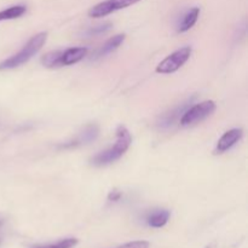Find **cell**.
<instances>
[{
  "label": "cell",
  "instance_id": "6da1fadb",
  "mask_svg": "<svg viewBox=\"0 0 248 248\" xmlns=\"http://www.w3.org/2000/svg\"><path fill=\"white\" fill-rule=\"evenodd\" d=\"M132 137L125 126L120 125L116 128V142L109 149L98 153L91 159V164L93 166H106V165L113 164L116 160L120 159L124 154L128 150Z\"/></svg>",
  "mask_w": 248,
  "mask_h": 248
},
{
  "label": "cell",
  "instance_id": "7a4b0ae2",
  "mask_svg": "<svg viewBox=\"0 0 248 248\" xmlns=\"http://www.w3.org/2000/svg\"><path fill=\"white\" fill-rule=\"evenodd\" d=\"M46 39H47V33L45 31H41V33L31 36V40L22 47L21 51L0 62V70L15 69V68L23 65L43 48L44 44L46 43Z\"/></svg>",
  "mask_w": 248,
  "mask_h": 248
},
{
  "label": "cell",
  "instance_id": "3957f363",
  "mask_svg": "<svg viewBox=\"0 0 248 248\" xmlns=\"http://www.w3.org/2000/svg\"><path fill=\"white\" fill-rule=\"evenodd\" d=\"M216 110V103L213 101H205L201 103L194 104L193 107H189L182 115L181 123L182 126H191L195 124L201 123L208 116L212 115Z\"/></svg>",
  "mask_w": 248,
  "mask_h": 248
},
{
  "label": "cell",
  "instance_id": "277c9868",
  "mask_svg": "<svg viewBox=\"0 0 248 248\" xmlns=\"http://www.w3.org/2000/svg\"><path fill=\"white\" fill-rule=\"evenodd\" d=\"M191 56V47L190 46H184V47L179 48V50L174 51L171 55L167 56L165 60L157 64L156 73L159 74H172V73L177 72L181 69Z\"/></svg>",
  "mask_w": 248,
  "mask_h": 248
},
{
  "label": "cell",
  "instance_id": "5b68a950",
  "mask_svg": "<svg viewBox=\"0 0 248 248\" xmlns=\"http://www.w3.org/2000/svg\"><path fill=\"white\" fill-rule=\"evenodd\" d=\"M140 1L142 0H104L89 10V16L92 18H101V17H106L113 12L119 11V10L132 6Z\"/></svg>",
  "mask_w": 248,
  "mask_h": 248
},
{
  "label": "cell",
  "instance_id": "8992f818",
  "mask_svg": "<svg viewBox=\"0 0 248 248\" xmlns=\"http://www.w3.org/2000/svg\"><path fill=\"white\" fill-rule=\"evenodd\" d=\"M244 137V130L242 128H232V130L227 131L222 137L218 140L217 145H216L215 154H223L227 150L232 149L236 143Z\"/></svg>",
  "mask_w": 248,
  "mask_h": 248
},
{
  "label": "cell",
  "instance_id": "52a82bcc",
  "mask_svg": "<svg viewBox=\"0 0 248 248\" xmlns=\"http://www.w3.org/2000/svg\"><path fill=\"white\" fill-rule=\"evenodd\" d=\"M98 136H99L98 125H96V124H90V125H87L86 127L79 133V136L75 138V140L65 143V144L62 145V148H72V147H78V145L89 144V143L96 140Z\"/></svg>",
  "mask_w": 248,
  "mask_h": 248
},
{
  "label": "cell",
  "instance_id": "ba28073f",
  "mask_svg": "<svg viewBox=\"0 0 248 248\" xmlns=\"http://www.w3.org/2000/svg\"><path fill=\"white\" fill-rule=\"evenodd\" d=\"M190 102H191V99H189V101L182 103V106L176 107L173 110H170L169 113L164 114V115L160 118V123H159L160 127L169 128V127H171V126L176 123V121L181 120V118H182V115H183L184 111L189 108V103H190Z\"/></svg>",
  "mask_w": 248,
  "mask_h": 248
},
{
  "label": "cell",
  "instance_id": "9c48e42d",
  "mask_svg": "<svg viewBox=\"0 0 248 248\" xmlns=\"http://www.w3.org/2000/svg\"><path fill=\"white\" fill-rule=\"evenodd\" d=\"M87 53L86 47H70L65 51H62V57L61 62L63 65H72L75 63H79L80 61L84 60V57Z\"/></svg>",
  "mask_w": 248,
  "mask_h": 248
},
{
  "label": "cell",
  "instance_id": "30bf717a",
  "mask_svg": "<svg viewBox=\"0 0 248 248\" xmlns=\"http://www.w3.org/2000/svg\"><path fill=\"white\" fill-rule=\"evenodd\" d=\"M125 38V34H116V35L111 36V38L108 39V40L99 47V50L97 51L96 55H94L96 58H102L104 57V56L109 55V53L114 52V51H115L116 48H119V46L124 43Z\"/></svg>",
  "mask_w": 248,
  "mask_h": 248
},
{
  "label": "cell",
  "instance_id": "8fae6325",
  "mask_svg": "<svg viewBox=\"0 0 248 248\" xmlns=\"http://www.w3.org/2000/svg\"><path fill=\"white\" fill-rule=\"evenodd\" d=\"M199 15H200V9L199 7H193V9L188 10L184 14L183 18L178 24V33H186L189 29L193 28L195 23L198 22Z\"/></svg>",
  "mask_w": 248,
  "mask_h": 248
},
{
  "label": "cell",
  "instance_id": "7c38bea8",
  "mask_svg": "<svg viewBox=\"0 0 248 248\" xmlns=\"http://www.w3.org/2000/svg\"><path fill=\"white\" fill-rule=\"evenodd\" d=\"M170 212L167 210H157L148 215L147 223L152 228H162L170 219Z\"/></svg>",
  "mask_w": 248,
  "mask_h": 248
},
{
  "label": "cell",
  "instance_id": "4fadbf2b",
  "mask_svg": "<svg viewBox=\"0 0 248 248\" xmlns=\"http://www.w3.org/2000/svg\"><path fill=\"white\" fill-rule=\"evenodd\" d=\"M26 11L27 7L24 5H15V6L7 7V9L0 11V22L18 18V17L23 16Z\"/></svg>",
  "mask_w": 248,
  "mask_h": 248
},
{
  "label": "cell",
  "instance_id": "5bb4252c",
  "mask_svg": "<svg viewBox=\"0 0 248 248\" xmlns=\"http://www.w3.org/2000/svg\"><path fill=\"white\" fill-rule=\"evenodd\" d=\"M61 57H62V51H51V52H47L46 55L43 56L41 63H43L46 68L62 67Z\"/></svg>",
  "mask_w": 248,
  "mask_h": 248
},
{
  "label": "cell",
  "instance_id": "9a60e30c",
  "mask_svg": "<svg viewBox=\"0 0 248 248\" xmlns=\"http://www.w3.org/2000/svg\"><path fill=\"white\" fill-rule=\"evenodd\" d=\"M77 244H78V239L69 237V239L61 240V241L55 242V244L41 245V246H35L33 248H73L77 246Z\"/></svg>",
  "mask_w": 248,
  "mask_h": 248
},
{
  "label": "cell",
  "instance_id": "2e32d148",
  "mask_svg": "<svg viewBox=\"0 0 248 248\" xmlns=\"http://www.w3.org/2000/svg\"><path fill=\"white\" fill-rule=\"evenodd\" d=\"M110 28H111V23L101 24V26H97V27H93V28L89 29V31H87V35H90V36L101 35V34L108 31Z\"/></svg>",
  "mask_w": 248,
  "mask_h": 248
},
{
  "label": "cell",
  "instance_id": "e0dca14e",
  "mask_svg": "<svg viewBox=\"0 0 248 248\" xmlns=\"http://www.w3.org/2000/svg\"><path fill=\"white\" fill-rule=\"evenodd\" d=\"M116 248H149V242L148 241H132L127 242L125 245H121V246Z\"/></svg>",
  "mask_w": 248,
  "mask_h": 248
},
{
  "label": "cell",
  "instance_id": "ac0fdd59",
  "mask_svg": "<svg viewBox=\"0 0 248 248\" xmlns=\"http://www.w3.org/2000/svg\"><path fill=\"white\" fill-rule=\"evenodd\" d=\"M121 196H123V194H121L120 191L113 190V191H110V193H109L108 200H109V201H114V202H116V201L120 200Z\"/></svg>",
  "mask_w": 248,
  "mask_h": 248
},
{
  "label": "cell",
  "instance_id": "d6986e66",
  "mask_svg": "<svg viewBox=\"0 0 248 248\" xmlns=\"http://www.w3.org/2000/svg\"><path fill=\"white\" fill-rule=\"evenodd\" d=\"M2 224V222H1V220H0V225H1Z\"/></svg>",
  "mask_w": 248,
  "mask_h": 248
},
{
  "label": "cell",
  "instance_id": "ffe728a7",
  "mask_svg": "<svg viewBox=\"0 0 248 248\" xmlns=\"http://www.w3.org/2000/svg\"><path fill=\"white\" fill-rule=\"evenodd\" d=\"M207 248H212V247H207Z\"/></svg>",
  "mask_w": 248,
  "mask_h": 248
}]
</instances>
